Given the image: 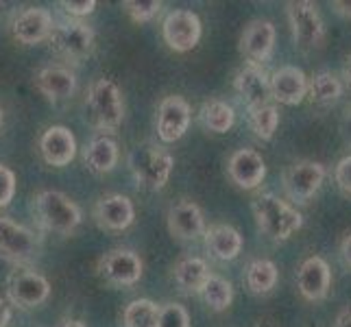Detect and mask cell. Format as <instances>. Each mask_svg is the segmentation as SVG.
Masks as SVG:
<instances>
[{
    "mask_svg": "<svg viewBox=\"0 0 351 327\" xmlns=\"http://www.w3.org/2000/svg\"><path fill=\"white\" fill-rule=\"evenodd\" d=\"M251 210L256 216L258 229L273 242H284L299 232L304 225V216L288 201L280 199L273 192H262L251 201Z\"/></svg>",
    "mask_w": 351,
    "mask_h": 327,
    "instance_id": "obj_1",
    "label": "cell"
},
{
    "mask_svg": "<svg viewBox=\"0 0 351 327\" xmlns=\"http://www.w3.org/2000/svg\"><path fill=\"white\" fill-rule=\"evenodd\" d=\"M33 210L38 225L55 234H72L83 218L79 205L59 190H40L33 197Z\"/></svg>",
    "mask_w": 351,
    "mask_h": 327,
    "instance_id": "obj_2",
    "label": "cell"
},
{
    "mask_svg": "<svg viewBox=\"0 0 351 327\" xmlns=\"http://www.w3.org/2000/svg\"><path fill=\"white\" fill-rule=\"evenodd\" d=\"M127 164L140 188L157 192L166 188L168 179L173 175L175 160L164 149H157L153 144H142L129 153Z\"/></svg>",
    "mask_w": 351,
    "mask_h": 327,
    "instance_id": "obj_3",
    "label": "cell"
},
{
    "mask_svg": "<svg viewBox=\"0 0 351 327\" xmlns=\"http://www.w3.org/2000/svg\"><path fill=\"white\" fill-rule=\"evenodd\" d=\"M88 112L99 131H116L125 118V101L112 79H96L88 90Z\"/></svg>",
    "mask_w": 351,
    "mask_h": 327,
    "instance_id": "obj_4",
    "label": "cell"
},
{
    "mask_svg": "<svg viewBox=\"0 0 351 327\" xmlns=\"http://www.w3.org/2000/svg\"><path fill=\"white\" fill-rule=\"evenodd\" d=\"M48 42H51L53 51L59 57L79 64L86 57H90L94 51V31L83 20L70 18L53 24Z\"/></svg>",
    "mask_w": 351,
    "mask_h": 327,
    "instance_id": "obj_5",
    "label": "cell"
},
{
    "mask_svg": "<svg viewBox=\"0 0 351 327\" xmlns=\"http://www.w3.org/2000/svg\"><path fill=\"white\" fill-rule=\"evenodd\" d=\"M286 14L293 31V40L299 51L310 53L317 51L325 42V24L314 3L308 0H297V3L286 5Z\"/></svg>",
    "mask_w": 351,
    "mask_h": 327,
    "instance_id": "obj_6",
    "label": "cell"
},
{
    "mask_svg": "<svg viewBox=\"0 0 351 327\" xmlns=\"http://www.w3.org/2000/svg\"><path fill=\"white\" fill-rule=\"evenodd\" d=\"M5 288L9 304L22 310L38 308L51 297V284H48L46 277L38 271L27 269V266H18V269L11 271Z\"/></svg>",
    "mask_w": 351,
    "mask_h": 327,
    "instance_id": "obj_7",
    "label": "cell"
},
{
    "mask_svg": "<svg viewBox=\"0 0 351 327\" xmlns=\"http://www.w3.org/2000/svg\"><path fill=\"white\" fill-rule=\"evenodd\" d=\"M201 20L195 11L175 9L162 22V38L175 53H190L201 42Z\"/></svg>",
    "mask_w": 351,
    "mask_h": 327,
    "instance_id": "obj_8",
    "label": "cell"
},
{
    "mask_svg": "<svg viewBox=\"0 0 351 327\" xmlns=\"http://www.w3.org/2000/svg\"><path fill=\"white\" fill-rule=\"evenodd\" d=\"M40 242L31 229L0 214V256L14 264H27L38 256Z\"/></svg>",
    "mask_w": 351,
    "mask_h": 327,
    "instance_id": "obj_9",
    "label": "cell"
},
{
    "mask_svg": "<svg viewBox=\"0 0 351 327\" xmlns=\"http://www.w3.org/2000/svg\"><path fill=\"white\" fill-rule=\"evenodd\" d=\"M325 181V166L319 162L301 160L288 166L284 173V192L290 201L308 203L319 192L321 184Z\"/></svg>",
    "mask_w": 351,
    "mask_h": 327,
    "instance_id": "obj_10",
    "label": "cell"
},
{
    "mask_svg": "<svg viewBox=\"0 0 351 327\" xmlns=\"http://www.w3.org/2000/svg\"><path fill=\"white\" fill-rule=\"evenodd\" d=\"M144 273V262L131 249H112L99 260V275L114 286H133Z\"/></svg>",
    "mask_w": 351,
    "mask_h": 327,
    "instance_id": "obj_11",
    "label": "cell"
},
{
    "mask_svg": "<svg viewBox=\"0 0 351 327\" xmlns=\"http://www.w3.org/2000/svg\"><path fill=\"white\" fill-rule=\"evenodd\" d=\"M192 120V107L184 96H166L157 107V138L173 144L186 136Z\"/></svg>",
    "mask_w": 351,
    "mask_h": 327,
    "instance_id": "obj_12",
    "label": "cell"
},
{
    "mask_svg": "<svg viewBox=\"0 0 351 327\" xmlns=\"http://www.w3.org/2000/svg\"><path fill=\"white\" fill-rule=\"evenodd\" d=\"M53 16L51 11L44 7H29L20 11V14L11 20V38L18 44L24 46H33V44H42L51 38L53 31Z\"/></svg>",
    "mask_w": 351,
    "mask_h": 327,
    "instance_id": "obj_13",
    "label": "cell"
},
{
    "mask_svg": "<svg viewBox=\"0 0 351 327\" xmlns=\"http://www.w3.org/2000/svg\"><path fill=\"white\" fill-rule=\"evenodd\" d=\"M94 221L107 232H125L136 221L133 201L125 195H118V192L101 197L94 205Z\"/></svg>",
    "mask_w": 351,
    "mask_h": 327,
    "instance_id": "obj_14",
    "label": "cell"
},
{
    "mask_svg": "<svg viewBox=\"0 0 351 327\" xmlns=\"http://www.w3.org/2000/svg\"><path fill=\"white\" fill-rule=\"evenodd\" d=\"M227 175L242 190H256L266 177L264 157L256 149H238L227 160Z\"/></svg>",
    "mask_w": 351,
    "mask_h": 327,
    "instance_id": "obj_15",
    "label": "cell"
},
{
    "mask_svg": "<svg viewBox=\"0 0 351 327\" xmlns=\"http://www.w3.org/2000/svg\"><path fill=\"white\" fill-rule=\"evenodd\" d=\"M234 90L240 96V101L247 105V109L266 105L271 99V75L264 70V66L247 64L238 70L234 79Z\"/></svg>",
    "mask_w": 351,
    "mask_h": 327,
    "instance_id": "obj_16",
    "label": "cell"
},
{
    "mask_svg": "<svg viewBox=\"0 0 351 327\" xmlns=\"http://www.w3.org/2000/svg\"><path fill=\"white\" fill-rule=\"evenodd\" d=\"M168 232L177 240H197L205 234V216L201 208L190 199H181L171 205L166 214Z\"/></svg>",
    "mask_w": 351,
    "mask_h": 327,
    "instance_id": "obj_17",
    "label": "cell"
},
{
    "mask_svg": "<svg viewBox=\"0 0 351 327\" xmlns=\"http://www.w3.org/2000/svg\"><path fill=\"white\" fill-rule=\"evenodd\" d=\"M275 27L269 20L249 22L240 35V53L249 59V64L262 66L273 55L275 48Z\"/></svg>",
    "mask_w": 351,
    "mask_h": 327,
    "instance_id": "obj_18",
    "label": "cell"
},
{
    "mask_svg": "<svg viewBox=\"0 0 351 327\" xmlns=\"http://www.w3.org/2000/svg\"><path fill=\"white\" fill-rule=\"evenodd\" d=\"M297 288L304 299L321 301L330 295L332 288V271L330 264L319 256L304 260L297 271Z\"/></svg>",
    "mask_w": 351,
    "mask_h": 327,
    "instance_id": "obj_19",
    "label": "cell"
},
{
    "mask_svg": "<svg viewBox=\"0 0 351 327\" xmlns=\"http://www.w3.org/2000/svg\"><path fill=\"white\" fill-rule=\"evenodd\" d=\"M40 155L48 166H68L77 157V140L72 131L62 125L48 127L40 138Z\"/></svg>",
    "mask_w": 351,
    "mask_h": 327,
    "instance_id": "obj_20",
    "label": "cell"
},
{
    "mask_svg": "<svg viewBox=\"0 0 351 327\" xmlns=\"http://www.w3.org/2000/svg\"><path fill=\"white\" fill-rule=\"evenodd\" d=\"M308 96V77L297 66H282L271 75V99L282 105H299Z\"/></svg>",
    "mask_w": 351,
    "mask_h": 327,
    "instance_id": "obj_21",
    "label": "cell"
},
{
    "mask_svg": "<svg viewBox=\"0 0 351 327\" xmlns=\"http://www.w3.org/2000/svg\"><path fill=\"white\" fill-rule=\"evenodd\" d=\"M35 88L46 96V101L62 103L75 94L77 77L66 66H46L35 75Z\"/></svg>",
    "mask_w": 351,
    "mask_h": 327,
    "instance_id": "obj_22",
    "label": "cell"
},
{
    "mask_svg": "<svg viewBox=\"0 0 351 327\" xmlns=\"http://www.w3.org/2000/svg\"><path fill=\"white\" fill-rule=\"evenodd\" d=\"M205 247H208L210 256L219 262H232L240 256L242 251V236L232 225H210L205 227Z\"/></svg>",
    "mask_w": 351,
    "mask_h": 327,
    "instance_id": "obj_23",
    "label": "cell"
},
{
    "mask_svg": "<svg viewBox=\"0 0 351 327\" xmlns=\"http://www.w3.org/2000/svg\"><path fill=\"white\" fill-rule=\"evenodd\" d=\"M118 144L110 136H99L94 138L86 151H83V162L94 175H107L112 173L118 164Z\"/></svg>",
    "mask_w": 351,
    "mask_h": 327,
    "instance_id": "obj_24",
    "label": "cell"
},
{
    "mask_svg": "<svg viewBox=\"0 0 351 327\" xmlns=\"http://www.w3.org/2000/svg\"><path fill=\"white\" fill-rule=\"evenodd\" d=\"M173 277H175V284L179 286V290L199 295L201 286L210 277L208 262H205L203 258H184V260H179L175 264Z\"/></svg>",
    "mask_w": 351,
    "mask_h": 327,
    "instance_id": "obj_25",
    "label": "cell"
},
{
    "mask_svg": "<svg viewBox=\"0 0 351 327\" xmlns=\"http://www.w3.org/2000/svg\"><path fill=\"white\" fill-rule=\"evenodd\" d=\"M308 96L314 105L330 107L343 96V81L334 72L321 70L312 79H308Z\"/></svg>",
    "mask_w": 351,
    "mask_h": 327,
    "instance_id": "obj_26",
    "label": "cell"
},
{
    "mask_svg": "<svg viewBox=\"0 0 351 327\" xmlns=\"http://www.w3.org/2000/svg\"><path fill=\"white\" fill-rule=\"evenodd\" d=\"M199 120H201V125L212 133H227L236 123V114H234V107L229 103L221 99H210L201 105Z\"/></svg>",
    "mask_w": 351,
    "mask_h": 327,
    "instance_id": "obj_27",
    "label": "cell"
},
{
    "mask_svg": "<svg viewBox=\"0 0 351 327\" xmlns=\"http://www.w3.org/2000/svg\"><path fill=\"white\" fill-rule=\"evenodd\" d=\"M199 295L203 299V304L208 306L214 312H225L234 301V286L229 280L221 275H212L205 280V284L201 286Z\"/></svg>",
    "mask_w": 351,
    "mask_h": 327,
    "instance_id": "obj_28",
    "label": "cell"
},
{
    "mask_svg": "<svg viewBox=\"0 0 351 327\" xmlns=\"http://www.w3.org/2000/svg\"><path fill=\"white\" fill-rule=\"evenodd\" d=\"M280 280V271H277L275 262L271 260H253L247 266V288L253 295H269L277 286Z\"/></svg>",
    "mask_w": 351,
    "mask_h": 327,
    "instance_id": "obj_29",
    "label": "cell"
},
{
    "mask_svg": "<svg viewBox=\"0 0 351 327\" xmlns=\"http://www.w3.org/2000/svg\"><path fill=\"white\" fill-rule=\"evenodd\" d=\"M249 112V127L256 136L264 142L273 140L277 127H280V109H277L273 103H266L260 107L247 109Z\"/></svg>",
    "mask_w": 351,
    "mask_h": 327,
    "instance_id": "obj_30",
    "label": "cell"
},
{
    "mask_svg": "<svg viewBox=\"0 0 351 327\" xmlns=\"http://www.w3.org/2000/svg\"><path fill=\"white\" fill-rule=\"evenodd\" d=\"M160 306L151 299H133L123 312V327H157Z\"/></svg>",
    "mask_w": 351,
    "mask_h": 327,
    "instance_id": "obj_31",
    "label": "cell"
},
{
    "mask_svg": "<svg viewBox=\"0 0 351 327\" xmlns=\"http://www.w3.org/2000/svg\"><path fill=\"white\" fill-rule=\"evenodd\" d=\"M125 14L133 20V22H151L157 14L162 11V3L160 0H127L123 3Z\"/></svg>",
    "mask_w": 351,
    "mask_h": 327,
    "instance_id": "obj_32",
    "label": "cell"
},
{
    "mask_svg": "<svg viewBox=\"0 0 351 327\" xmlns=\"http://www.w3.org/2000/svg\"><path fill=\"white\" fill-rule=\"evenodd\" d=\"M157 327H190V314L184 306L168 301V304L160 306Z\"/></svg>",
    "mask_w": 351,
    "mask_h": 327,
    "instance_id": "obj_33",
    "label": "cell"
},
{
    "mask_svg": "<svg viewBox=\"0 0 351 327\" xmlns=\"http://www.w3.org/2000/svg\"><path fill=\"white\" fill-rule=\"evenodd\" d=\"M14 197H16V175L11 168L0 164V208H7L14 201Z\"/></svg>",
    "mask_w": 351,
    "mask_h": 327,
    "instance_id": "obj_34",
    "label": "cell"
},
{
    "mask_svg": "<svg viewBox=\"0 0 351 327\" xmlns=\"http://www.w3.org/2000/svg\"><path fill=\"white\" fill-rule=\"evenodd\" d=\"M334 179H336V186L341 188L345 195L351 197V155L343 157V160L336 164Z\"/></svg>",
    "mask_w": 351,
    "mask_h": 327,
    "instance_id": "obj_35",
    "label": "cell"
},
{
    "mask_svg": "<svg viewBox=\"0 0 351 327\" xmlns=\"http://www.w3.org/2000/svg\"><path fill=\"white\" fill-rule=\"evenodd\" d=\"M59 7H64V11L70 18L81 20L83 16L92 14V11L96 9V3H94V0H81V3H77V0H62Z\"/></svg>",
    "mask_w": 351,
    "mask_h": 327,
    "instance_id": "obj_36",
    "label": "cell"
},
{
    "mask_svg": "<svg viewBox=\"0 0 351 327\" xmlns=\"http://www.w3.org/2000/svg\"><path fill=\"white\" fill-rule=\"evenodd\" d=\"M341 131H343V138L347 144H351V105L345 109L343 120H341Z\"/></svg>",
    "mask_w": 351,
    "mask_h": 327,
    "instance_id": "obj_37",
    "label": "cell"
},
{
    "mask_svg": "<svg viewBox=\"0 0 351 327\" xmlns=\"http://www.w3.org/2000/svg\"><path fill=\"white\" fill-rule=\"evenodd\" d=\"M332 9H334V14H338V16L351 18V0H334Z\"/></svg>",
    "mask_w": 351,
    "mask_h": 327,
    "instance_id": "obj_38",
    "label": "cell"
},
{
    "mask_svg": "<svg viewBox=\"0 0 351 327\" xmlns=\"http://www.w3.org/2000/svg\"><path fill=\"white\" fill-rule=\"evenodd\" d=\"M341 258H343V262L351 269V234H347L341 240Z\"/></svg>",
    "mask_w": 351,
    "mask_h": 327,
    "instance_id": "obj_39",
    "label": "cell"
},
{
    "mask_svg": "<svg viewBox=\"0 0 351 327\" xmlns=\"http://www.w3.org/2000/svg\"><path fill=\"white\" fill-rule=\"evenodd\" d=\"M11 321V306L0 297V327H7Z\"/></svg>",
    "mask_w": 351,
    "mask_h": 327,
    "instance_id": "obj_40",
    "label": "cell"
},
{
    "mask_svg": "<svg viewBox=\"0 0 351 327\" xmlns=\"http://www.w3.org/2000/svg\"><path fill=\"white\" fill-rule=\"evenodd\" d=\"M334 327H351V306L338 312V317H336V323H334Z\"/></svg>",
    "mask_w": 351,
    "mask_h": 327,
    "instance_id": "obj_41",
    "label": "cell"
},
{
    "mask_svg": "<svg viewBox=\"0 0 351 327\" xmlns=\"http://www.w3.org/2000/svg\"><path fill=\"white\" fill-rule=\"evenodd\" d=\"M57 327H86V323H81L79 319H62Z\"/></svg>",
    "mask_w": 351,
    "mask_h": 327,
    "instance_id": "obj_42",
    "label": "cell"
},
{
    "mask_svg": "<svg viewBox=\"0 0 351 327\" xmlns=\"http://www.w3.org/2000/svg\"><path fill=\"white\" fill-rule=\"evenodd\" d=\"M345 79H347V83L351 86V53H349L347 62H345Z\"/></svg>",
    "mask_w": 351,
    "mask_h": 327,
    "instance_id": "obj_43",
    "label": "cell"
},
{
    "mask_svg": "<svg viewBox=\"0 0 351 327\" xmlns=\"http://www.w3.org/2000/svg\"><path fill=\"white\" fill-rule=\"evenodd\" d=\"M3 120H5V118H3V109H0V127H3Z\"/></svg>",
    "mask_w": 351,
    "mask_h": 327,
    "instance_id": "obj_44",
    "label": "cell"
}]
</instances>
